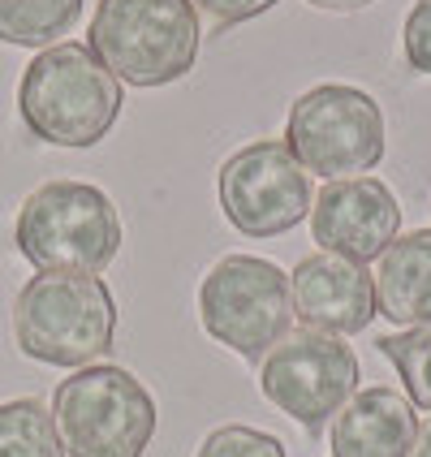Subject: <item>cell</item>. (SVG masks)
Returning a JSON list of instances; mask_svg holds the SVG:
<instances>
[{"mask_svg": "<svg viewBox=\"0 0 431 457\" xmlns=\"http://www.w3.org/2000/svg\"><path fill=\"white\" fill-rule=\"evenodd\" d=\"M402 48L414 74L431 78V0H414L406 26H402Z\"/></svg>", "mask_w": 431, "mask_h": 457, "instance_id": "obj_18", "label": "cell"}, {"mask_svg": "<svg viewBox=\"0 0 431 457\" xmlns=\"http://www.w3.org/2000/svg\"><path fill=\"white\" fill-rule=\"evenodd\" d=\"M410 457H431V419L419 423V436H414V453Z\"/></svg>", "mask_w": 431, "mask_h": 457, "instance_id": "obj_21", "label": "cell"}, {"mask_svg": "<svg viewBox=\"0 0 431 457\" xmlns=\"http://www.w3.org/2000/svg\"><path fill=\"white\" fill-rule=\"evenodd\" d=\"M121 216L91 181H44L22 199L13 242L39 272L100 277L121 251Z\"/></svg>", "mask_w": 431, "mask_h": 457, "instance_id": "obj_4", "label": "cell"}, {"mask_svg": "<svg viewBox=\"0 0 431 457\" xmlns=\"http://www.w3.org/2000/svg\"><path fill=\"white\" fill-rule=\"evenodd\" d=\"M402 228V207L380 178L328 181L311 207V237L324 254H341L354 263L380 259Z\"/></svg>", "mask_w": 431, "mask_h": 457, "instance_id": "obj_10", "label": "cell"}, {"mask_svg": "<svg viewBox=\"0 0 431 457\" xmlns=\"http://www.w3.org/2000/svg\"><path fill=\"white\" fill-rule=\"evenodd\" d=\"M280 0H195V9H203L211 22L220 26H237V22H251L259 13L277 9Z\"/></svg>", "mask_w": 431, "mask_h": 457, "instance_id": "obj_19", "label": "cell"}, {"mask_svg": "<svg viewBox=\"0 0 431 457\" xmlns=\"http://www.w3.org/2000/svg\"><path fill=\"white\" fill-rule=\"evenodd\" d=\"M0 457H65L52 410L35 397L0 406Z\"/></svg>", "mask_w": 431, "mask_h": 457, "instance_id": "obj_15", "label": "cell"}, {"mask_svg": "<svg viewBox=\"0 0 431 457\" xmlns=\"http://www.w3.org/2000/svg\"><path fill=\"white\" fill-rule=\"evenodd\" d=\"M82 18V0H0V44L48 48Z\"/></svg>", "mask_w": 431, "mask_h": 457, "instance_id": "obj_14", "label": "cell"}, {"mask_svg": "<svg viewBox=\"0 0 431 457\" xmlns=\"http://www.w3.org/2000/svg\"><path fill=\"white\" fill-rule=\"evenodd\" d=\"M285 147L306 173L328 181L367 178L384 160V112L376 96L350 82H324L294 100Z\"/></svg>", "mask_w": 431, "mask_h": 457, "instance_id": "obj_6", "label": "cell"}, {"mask_svg": "<svg viewBox=\"0 0 431 457\" xmlns=\"http://www.w3.org/2000/svg\"><path fill=\"white\" fill-rule=\"evenodd\" d=\"M259 388L280 414L319 432L358 393V354L328 332H289L259 362Z\"/></svg>", "mask_w": 431, "mask_h": 457, "instance_id": "obj_8", "label": "cell"}, {"mask_svg": "<svg viewBox=\"0 0 431 457\" xmlns=\"http://www.w3.org/2000/svg\"><path fill=\"white\" fill-rule=\"evenodd\" d=\"M121 82L87 44H52L22 70L18 117L48 147H95L121 117Z\"/></svg>", "mask_w": 431, "mask_h": 457, "instance_id": "obj_1", "label": "cell"}, {"mask_svg": "<svg viewBox=\"0 0 431 457\" xmlns=\"http://www.w3.org/2000/svg\"><path fill=\"white\" fill-rule=\"evenodd\" d=\"M199 320L211 341L251 362H263V354L280 337H289L294 324L289 277L272 259L225 254L199 285Z\"/></svg>", "mask_w": 431, "mask_h": 457, "instance_id": "obj_7", "label": "cell"}, {"mask_svg": "<svg viewBox=\"0 0 431 457\" xmlns=\"http://www.w3.org/2000/svg\"><path fill=\"white\" fill-rule=\"evenodd\" d=\"M419 419L397 388H362L332 419V457H410Z\"/></svg>", "mask_w": 431, "mask_h": 457, "instance_id": "obj_12", "label": "cell"}, {"mask_svg": "<svg viewBox=\"0 0 431 457\" xmlns=\"http://www.w3.org/2000/svg\"><path fill=\"white\" fill-rule=\"evenodd\" d=\"M384 358L397 367L414 410H431V324L380 337Z\"/></svg>", "mask_w": 431, "mask_h": 457, "instance_id": "obj_16", "label": "cell"}, {"mask_svg": "<svg viewBox=\"0 0 431 457\" xmlns=\"http://www.w3.org/2000/svg\"><path fill=\"white\" fill-rule=\"evenodd\" d=\"M52 423L65 457H143L160 428V410L134 371L95 362L56 384Z\"/></svg>", "mask_w": 431, "mask_h": 457, "instance_id": "obj_5", "label": "cell"}, {"mask_svg": "<svg viewBox=\"0 0 431 457\" xmlns=\"http://www.w3.org/2000/svg\"><path fill=\"white\" fill-rule=\"evenodd\" d=\"M87 48L126 87H169L199 61V9L195 0H100Z\"/></svg>", "mask_w": 431, "mask_h": 457, "instance_id": "obj_2", "label": "cell"}, {"mask_svg": "<svg viewBox=\"0 0 431 457\" xmlns=\"http://www.w3.org/2000/svg\"><path fill=\"white\" fill-rule=\"evenodd\" d=\"M117 303L100 277L39 272L13 298V341L26 358L48 367H91L112 350Z\"/></svg>", "mask_w": 431, "mask_h": 457, "instance_id": "obj_3", "label": "cell"}, {"mask_svg": "<svg viewBox=\"0 0 431 457\" xmlns=\"http://www.w3.org/2000/svg\"><path fill=\"white\" fill-rule=\"evenodd\" d=\"M195 457H289V453H285V445L272 432L228 423V428H216L207 436Z\"/></svg>", "mask_w": 431, "mask_h": 457, "instance_id": "obj_17", "label": "cell"}, {"mask_svg": "<svg viewBox=\"0 0 431 457\" xmlns=\"http://www.w3.org/2000/svg\"><path fill=\"white\" fill-rule=\"evenodd\" d=\"M306 4L328 9V13H350V9H367V4H376V0H306Z\"/></svg>", "mask_w": 431, "mask_h": 457, "instance_id": "obj_20", "label": "cell"}, {"mask_svg": "<svg viewBox=\"0 0 431 457\" xmlns=\"http://www.w3.org/2000/svg\"><path fill=\"white\" fill-rule=\"evenodd\" d=\"M376 315L393 320L397 328L431 324V228H414L380 254Z\"/></svg>", "mask_w": 431, "mask_h": 457, "instance_id": "obj_13", "label": "cell"}, {"mask_svg": "<svg viewBox=\"0 0 431 457\" xmlns=\"http://www.w3.org/2000/svg\"><path fill=\"white\" fill-rule=\"evenodd\" d=\"M289 303L311 332L354 337L376 320V277L341 254H306L289 272Z\"/></svg>", "mask_w": 431, "mask_h": 457, "instance_id": "obj_11", "label": "cell"}, {"mask_svg": "<svg viewBox=\"0 0 431 457\" xmlns=\"http://www.w3.org/2000/svg\"><path fill=\"white\" fill-rule=\"evenodd\" d=\"M220 212L246 237H280L315 204L311 173L277 138L246 143L220 164Z\"/></svg>", "mask_w": 431, "mask_h": 457, "instance_id": "obj_9", "label": "cell"}]
</instances>
